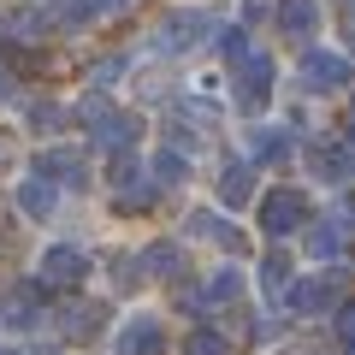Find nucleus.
<instances>
[{
	"label": "nucleus",
	"mask_w": 355,
	"mask_h": 355,
	"mask_svg": "<svg viewBox=\"0 0 355 355\" xmlns=\"http://www.w3.org/2000/svg\"><path fill=\"white\" fill-rule=\"evenodd\" d=\"M219 53H225V60L231 65H243V60H249V36H243V24H225V30H219Z\"/></svg>",
	"instance_id": "412c9836"
},
{
	"label": "nucleus",
	"mask_w": 355,
	"mask_h": 355,
	"mask_svg": "<svg viewBox=\"0 0 355 355\" xmlns=\"http://www.w3.org/2000/svg\"><path fill=\"white\" fill-rule=\"evenodd\" d=\"M119 71H125V60H101V65H95V83H113Z\"/></svg>",
	"instance_id": "a878e982"
},
{
	"label": "nucleus",
	"mask_w": 355,
	"mask_h": 355,
	"mask_svg": "<svg viewBox=\"0 0 355 355\" xmlns=\"http://www.w3.org/2000/svg\"><path fill=\"white\" fill-rule=\"evenodd\" d=\"M249 196H254V166L249 160H231L225 172H219V202H225V207H249Z\"/></svg>",
	"instance_id": "9b49d317"
},
{
	"label": "nucleus",
	"mask_w": 355,
	"mask_h": 355,
	"mask_svg": "<svg viewBox=\"0 0 355 355\" xmlns=\"http://www.w3.org/2000/svg\"><path fill=\"white\" fill-rule=\"evenodd\" d=\"M184 355H231V343L219 338V331H190V338H184Z\"/></svg>",
	"instance_id": "4be33fe9"
},
{
	"label": "nucleus",
	"mask_w": 355,
	"mask_h": 355,
	"mask_svg": "<svg viewBox=\"0 0 355 355\" xmlns=\"http://www.w3.org/2000/svg\"><path fill=\"white\" fill-rule=\"evenodd\" d=\"M349 172H355V154L343 148V142H326V148H314V178H320V184H343Z\"/></svg>",
	"instance_id": "f8f14e48"
},
{
	"label": "nucleus",
	"mask_w": 355,
	"mask_h": 355,
	"mask_svg": "<svg viewBox=\"0 0 355 355\" xmlns=\"http://www.w3.org/2000/svg\"><path fill=\"white\" fill-rule=\"evenodd\" d=\"M249 148H254V160H284V154H291V137H284L279 125H254Z\"/></svg>",
	"instance_id": "dca6fc26"
},
{
	"label": "nucleus",
	"mask_w": 355,
	"mask_h": 355,
	"mask_svg": "<svg viewBox=\"0 0 355 355\" xmlns=\"http://www.w3.org/2000/svg\"><path fill=\"white\" fill-rule=\"evenodd\" d=\"M178 266H184L178 243H148V254H142V272H160V279H172Z\"/></svg>",
	"instance_id": "a211bd4d"
},
{
	"label": "nucleus",
	"mask_w": 355,
	"mask_h": 355,
	"mask_svg": "<svg viewBox=\"0 0 355 355\" xmlns=\"http://www.w3.org/2000/svg\"><path fill=\"white\" fill-rule=\"evenodd\" d=\"M308 254H314V261H338V254H343V225H338V219L308 225Z\"/></svg>",
	"instance_id": "2eb2a0df"
},
{
	"label": "nucleus",
	"mask_w": 355,
	"mask_h": 355,
	"mask_svg": "<svg viewBox=\"0 0 355 355\" xmlns=\"http://www.w3.org/2000/svg\"><path fill=\"white\" fill-rule=\"evenodd\" d=\"M60 101H36V107H30V125H36V130H60Z\"/></svg>",
	"instance_id": "5701e85b"
},
{
	"label": "nucleus",
	"mask_w": 355,
	"mask_h": 355,
	"mask_svg": "<svg viewBox=\"0 0 355 355\" xmlns=\"http://www.w3.org/2000/svg\"><path fill=\"white\" fill-rule=\"evenodd\" d=\"M284 296H291V314H326V308H338V284L331 279H302Z\"/></svg>",
	"instance_id": "1a4fd4ad"
},
{
	"label": "nucleus",
	"mask_w": 355,
	"mask_h": 355,
	"mask_svg": "<svg viewBox=\"0 0 355 355\" xmlns=\"http://www.w3.org/2000/svg\"><path fill=\"white\" fill-rule=\"evenodd\" d=\"M83 279H89V254H83V249H71V243L42 249L36 284H53V291H83Z\"/></svg>",
	"instance_id": "f03ea898"
},
{
	"label": "nucleus",
	"mask_w": 355,
	"mask_h": 355,
	"mask_svg": "<svg viewBox=\"0 0 355 355\" xmlns=\"http://www.w3.org/2000/svg\"><path fill=\"white\" fill-rule=\"evenodd\" d=\"M184 178H190V160H184L178 148H160V154H154V184H184Z\"/></svg>",
	"instance_id": "aec40b11"
},
{
	"label": "nucleus",
	"mask_w": 355,
	"mask_h": 355,
	"mask_svg": "<svg viewBox=\"0 0 355 355\" xmlns=\"http://www.w3.org/2000/svg\"><path fill=\"white\" fill-rule=\"evenodd\" d=\"M261 291L266 296H284V291H291V254H284V249H272L261 261Z\"/></svg>",
	"instance_id": "f3484780"
},
{
	"label": "nucleus",
	"mask_w": 355,
	"mask_h": 355,
	"mask_svg": "<svg viewBox=\"0 0 355 355\" xmlns=\"http://www.w3.org/2000/svg\"><path fill=\"white\" fill-rule=\"evenodd\" d=\"M166 349V326L154 314H130L119 326V355H160Z\"/></svg>",
	"instance_id": "39448f33"
},
{
	"label": "nucleus",
	"mask_w": 355,
	"mask_h": 355,
	"mask_svg": "<svg viewBox=\"0 0 355 355\" xmlns=\"http://www.w3.org/2000/svg\"><path fill=\"white\" fill-rule=\"evenodd\" d=\"M0 355H24V349H0Z\"/></svg>",
	"instance_id": "c85d7f7f"
},
{
	"label": "nucleus",
	"mask_w": 355,
	"mask_h": 355,
	"mask_svg": "<svg viewBox=\"0 0 355 355\" xmlns=\"http://www.w3.org/2000/svg\"><path fill=\"white\" fill-rule=\"evenodd\" d=\"M6 95H12V77H6V65H0V101H6Z\"/></svg>",
	"instance_id": "cd10ccee"
},
{
	"label": "nucleus",
	"mask_w": 355,
	"mask_h": 355,
	"mask_svg": "<svg viewBox=\"0 0 355 355\" xmlns=\"http://www.w3.org/2000/svg\"><path fill=\"white\" fill-rule=\"evenodd\" d=\"M190 237H214L219 249H243V231L219 214H190Z\"/></svg>",
	"instance_id": "4468645a"
},
{
	"label": "nucleus",
	"mask_w": 355,
	"mask_h": 355,
	"mask_svg": "<svg viewBox=\"0 0 355 355\" xmlns=\"http://www.w3.org/2000/svg\"><path fill=\"white\" fill-rule=\"evenodd\" d=\"M89 6H95V12H119V6H125V0H89Z\"/></svg>",
	"instance_id": "bb28decb"
},
{
	"label": "nucleus",
	"mask_w": 355,
	"mask_h": 355,
	"mask_svg": "<svg viewBox=\"0 0 355 355\" xmlns=\"http://www.w3.org/2000/svg\"><path fill=\"white\" fill-rule=\"evenodd\" d=\"M320 24V0H279V30L284 36H308Z\"/></svg>",
	"instance_id": "ddd939ff"
},
{
	"label": "nucleus",
	"mask_w": 355,
	"mask_h": 355,
	"mask_svg": "<svg viewBox=\"0 0 355 355\" xmlns=\"http://www.w3.org/2000/svg\"><path fill=\"white\" fill-rule=\"evenodd\" d=\"M83 119H89L95 148H113V154H130V148H137V137H142V119L137 113H119V107H107V101H89Z\"/></svg>",
	"instance_id": "f257e3e1"
},
{
	"label": "nucleus",
	"mask_w": 355,
	"mask_h": 355,
	"mask_svg": "<svg viewBox=\"0 0 355 355\" xmlns=\"http://www.w3.org/2000/svg\"><path fill=\"white\" fill-rule=\"evenodd\" d=\"M36 178H48V184H83V178H89L83 148H48V154H36Z\"/></svg>",
	"instance_id": "0eeeda50"
},
{
	"label": "nucleus",
	"mask_w": 355,
	"mask_h": 355,
	"mask_svg": "<svg viewBox=\"0 0 355 355\" xmlns=\"http://www.w3.org/2000/svg\"><path fill=\"white\" fill-rule=\"evenodd\" d=\"M261 225H266V237H291V231H302L308 225V196L302 190L261 196Z\"/></svg>",
	"instance_id": "7ed1b4c3"
},
{
	"label": "nucleus",
	"mask_w": 355,
	"mask_h": 355,
	"mask_svg": "<svg viewBox=\"0 0 355 355\" xmlns=\"http://www.w3.org/2000/svg\"><path fill=\"white\" fill-rule=\"evenodd\" d=\"M36 308H42V296H36V291L24 284V291H12V302H6V314H12V320H30Z\"/></svg>",
	"instance_id": "b1692460"
},
{
	"label": "nucleus",
	"mask_w": 355,
	"mask_h": 355,
	"mask_svg": "<svg viewBox=\"0 0 355 355\" xmlns=\"http://www.w3.org/2000/svg\"><path fill=\"white\" fill-rule=\"evenodd\" d=\"M349 77H355V71H349V60H343V53H331V48L302 53V83L314 89V95H338Z\"/></svg>",
	"instance_id": "20e7f679"
},
{
	"label": "nucleus",
	"mask_w": 355,
	"mask_h": 355,
	"mask_svg": "<svg viewBox=\"0 0 355 355\" xmlns=\"http://www.w3.org/2000/svg\"><path fill=\"white\" fill-rule=\"evenodd\" d=\"M53 207H60V184H48V178L30 172L24 184H18V214H30V219H53Z\"/></svg>",
	"instance_id": "9d476101"
},
{
	"label": "nucleus",
	"mask_w": 355,
	"mask_h": 355,
	"mask_svg": "<svg viewBox=\"0 0 355 355\" xmlns=\"http://www.w3.org/2000/svg\"><path fill=\"white\" fill-rule=\"evenodd\" d=\"M231 71H237V101L243 107H261L266 95H272V60H266V53H249V60L231 65Z\"/></svg>",
	"instance_id": "423d86ee"
},
{
	"label": "nucleus",
	"mask_w": 355,
	"mask_h": 355,
	"mask_svg": "<svg viewBox=\"0 0 355 355\" xmlns=\"http://www.w3.org/2000/svg\"><path fill=\"white\" fill-rule=\"evenodd\" d=\"M202 30H207V12H202V6H190V12H172V18H166L154 42H160V48H196Z\"/></svg>",
	"instance_id": "6e6552de"
},
{
	"label": "nucleus",
	"mask_w": 355,
	"mask_h": 355,
	"mask_svg": "<svg viewBox=\"0 0 355 355\" xmlns=\"http://www.w3.org/2000/svg\"><path fill=\"white\" fill-rule=\"evenodd\" d=\"M237 296H243V272H237V266H219L214 279H207L202 302H237Z\"/></svg>",
	"instance_id": "6ab92c4d"
},
{
	"label": "nucleus",
	"mask_w": 355,
	"mask_h": 355,
	"mask_svg": "<svg viewBox=\"0 0 355 355\" xmlns=\"http://www.w3.org/2000/svg\"><path fill=\"white\" fill-rule=\"evenodd\" d=\"M338 343L355 355V302H343V308H338Z\"/></svg>",
	"instance_id": "393cba45"
}]
</instances>
